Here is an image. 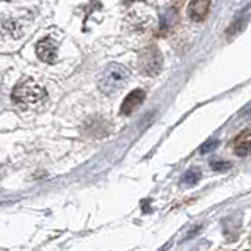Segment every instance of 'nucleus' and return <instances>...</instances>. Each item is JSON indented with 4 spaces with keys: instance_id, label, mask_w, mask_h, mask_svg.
<instances>
[{
    "instance_id": "4",
    "label": "nucleus",
    "mask_w": 251,
    "mask_h": 251,
    "mask_svg": "<svg viewBox=\"0 0 251 251\" xmlns=\"http://www.w3.org/2000/svg\"><path fill=\"white\" fill-rule=\"evenodd\" d=\"M36 55L39 60H43L46 63H52L57 61V43L53 41L52 38H44L36 44Z\"/></svg>"
},
{
    "instance_id": "10",
    "label": "nucleus",
    "mask_w": 251,
    "mask_h": 251,
    "mask_svg": "<svg viewBox=\"0 0 251 251\" xmlns=\"http://www.w3.org/2000/svg\"><path fill=\"white\" fill-rule=\"evenodd\" d=\"M217 146H218V141H217V140H209V141H206V143H204V145L200 148V152H201V154L212 152Z\"/></svg>"
},
{
    "instance_id": "2",
    "label": "nucleus",
    "mask_w": 251,
    "mask_h": 251,
    "mask_svg": "<svg viewBox=\"0 0 251 251\" xmlns=\"http://www.w3.org/2000/svg\"><path fill=\"white\" fill-rule=\"evenodd\" d=\"M47 98V93L33 78H25L13 88L11 99L21 105H36Z\"/></svg>"
},
{
    "instance_id": "9",
    "label": "nucleus",
    "mask_w": 251,
    "mask_h": 251,
    "mask_svg": "<svg viewBox=\"0 0 251 251\" xmlns=\"http://www.w3.org/2000/svg\"><path fill=\"white\" fill-rule=\"evenodd\" d=\"M245 24H247V18H243V19H239L237 22H234V24H231V27L227 28V36H234V35H237L239 31L245 27Z\"/></svg>"
},
{
    "instance_id": "7",
    "label": "nucleus",
    "mask_w": 251,
    "mask_h": 251,
    "mask_svg": "<svg viewBox=\"0 0 251 251\" xmlns=\"http://www.w3.org/2000/svg\"><path fill=\"white\" fill-rule=\"evenodd\" d=\"M250 152H251V130H245L237 138V143H235V154L243 157Z\"/></svg>"
},
{
    "instance_id": "6",
    "label": "nucleus",
    "mask_w": 251,
    "mask_h": 251,
    "mask_svg": "<svg viewBox=\"0 0 251 251\" xmlns=\"http://www.w3.org/2000/svg\"><path fill=\"white\" fill-rule=\"evenodd\" d=\"M210 0H190L188 3V18L193 22H202L210 10Z\"/></svg>"
},
{
    "instance_id": "11",
    "label": "nucleus",
    "mask_w": 251,
    "mask_h": 251,
    "mask_svg": "<svg viewBox=\"0 0 251 251\" xmlns=\"http://www.w3.org/2000/svg\"><path fill=\"white\" fill-rule=\"evenodd\" d=\"M212 170H217V171H223V170H227L229 168V163L227 162H212L210 163Z\"/></svg>"
},
{
    "instance_id": "1",
    "label": "nucleus",
    "mask_w": 251,
    "mask_h": 251,
    "mask_svg": "<svg viewBox=\"0 0 251 251\" xmlns=\"http://www.w3.org/2000/svg\"><path fill=\"white\" fill-rule=\"evenodd\" d=\"M130 78V73L127 68H124L123 65H118V63H112L108 65L99 75V90L107 94V96H112V94L120 93L126 85H127Z\"/></svg>"
},
{
    "instance_id": "3",
    "label": "nucleus",
    "mask_w": 251,
    "mask_h": 251,
    "mask_svg": "<svg viewBox=\"0 0 251 251\" xmlns=\"http://www.w3.org/2000/svg\"><path fill=\"white\" fill-rule=\"evenodd\" d=\"M162 65H163V57L155 46L146 47V49H143L140 52L138 66H140V71L145 75H149V77L157 75L160 73Z\"/></svg>"
},
{
    "instance_id": "5",
    "label": "nucleus",
    "mask_w": 251,
    "mask_h": 251,
    "mask_svg": "<svg viewBox=\"0 0 251 251\" xmlns=\"http://www.w3.org/2000/svg\"><path fill=\"white\" fill-rule=\"evenodd\" d=\"M145 98H146L145 90H133V91H130L127 96L124 98V102H123V105L120 108V113L123 116L132 115L141 105V102L145 100Z\"/></svg>"
},
{
    "instance_id": "8",
    "label": "nucleus",
    "mask_w": 251,
    "mask_h": 251,
    "mask_svg": "<svg viewBox=\"0 0 251 251\" xmlns=\"http://www.w3.org/2000/svg\"><path fill=\"white\" fill-rule=\"evenodd\" d=\"M201 179V173L196 171V170H190L187 171L184 177H182V184H187V185H195L198 180Z\"/></svg>"
}]
</instances>
